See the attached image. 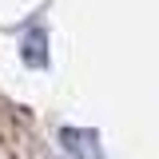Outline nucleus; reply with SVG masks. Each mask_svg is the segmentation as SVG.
Returning <instances> with one entry per match:
<instances>
[{
    "instance_id": "f257e3e1",
    "label": "nucleus",
    "mask_w": 159,
    "mask_h": 159,
    "mask_svg": "<svg viewBox=\"0 0 159 159\" xmlns=\"http://www.w3.org/2000/svg\"><path fill=\"white\" fill-rule=\"evenodd\" d=\"M24 60L36 64V68H48V36H44V28H28V36H24Z\"/></svg>"
}]
</instances>
